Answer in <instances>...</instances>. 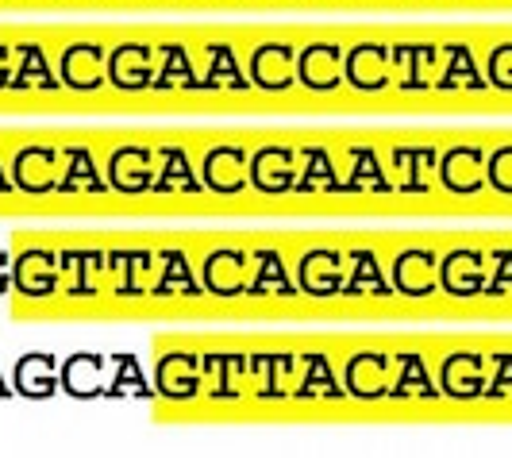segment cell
<instances>
[{
    "mask_svg": "<svg viewBox=\"0 0 512 458\" xmlns=\"http://www.w3.org/2000/svg\"><path fill=\"white\" fill-rule=\"evenodd\" d=\"M62 389L70 397H97L104 389V362L97 355H70L62 362Z\"/></svg>",
    "mask_w": 512,
    "mask_h": 458,
    "instance_id": "obj_26",
    "label": "cell"
},
{
    "mask_svg": "<svg viewBox=\"0 0 512 458\" xmlns=\"http://www.w3.org/2000/svg\"><path fill=\"white\" fill-rule=\"evenodd\" d=\"M486 185L501 197H512V143H501L486 154Z\"/></svg>",
    "mask_w": 512,
    "mask_h": 458,
    "instance_id": "obj_34",
    "label": "cell"
},
{
    "mask_svg": "<svg viewBox=\"0 0 512 458\" xmlns=\"http://www.w3.org/2000/svg\"><path fill=\"white\" fill-rule=\"evenodd\" d=\"M486 85L497 93H512V43H501V47L489 51Z\"/></svg>",
    "mask_w": 512,
    "mask_h": 458,
    "instance_id": "obj_36",
    "label": "cell"
},
{
    "mask_svg": "<svg viewBox=\"0 0 512 458\" xmlns=\"http://www.w3.org/2000/svg\"><path fill=\"white\" fill-rule=\"evenodd\" d=\"M247 166H251V158H247V151L239 143H216L205 154V166H201L205 178L201 181H205V189L220 193V197H235L243 185H251Z\"/></svg>",
    "mask_w": 512,
    "mask_h": 458,
    "instance_id": "obj_4",
    "label": "cell"
},
{
    "mask_svg": "<svg viewBox=\"0 0 512 458\" xmlns=\"http://www.w3.org/2000/svg\"><path fill=\"white\" fill-rule=\"evenodd\" d=\"M297 81L312 93H332L343 85V51L335 43H312L297 54Z\"/></svg>",
    "mask_w": 512,
    "mask_h": 458,
    "instance_id": "obj_11",
    "label": "cell"
},
{
    "mask_svg": "<svg viewBox=\"0 0 512 458\" xmlns=\"http://www.w3.org/2000/svg\"><path fill=\"white\" fill-rule=\"evenodd\" d=\"M489 281H486V293L489 297H509L512 293V251H493L489 255Z\"/></svg>",
    "mask_w": 512,
    "mask_h": 458,
    "instance_id": "obj_38",
    "label": "cell"
},
{
    "mask_svg": "<svg viewBox=\"0 0 512 458\" xmlns=\"http://www.w3.org/2000/svg\"><path fill=\"white\" fill-rule=\"evenodd\" d=\"M108 185L120 193H147L154 189V151L143 143H128L108 158Z\"/></svg>",
    "mask_w": 512,
    "mask_h": 458,
    "instance_id": "obj_9",
    "label": "cell"
},
{
    "mask_svg": "<svg viewBox=\"0 0 512 458\" xmlns=\"http://www.w3.org/2000/svg\"><path fill=\"white\" fill-rule=\"evenodd\" d=\"M393 397H436L432 378H428V366L420 355H401L393 362V385H389Z\"/></svg>",
    "mask_w": 512,
    "mask_h": 458,
    "instance_id": "obj_27",
    "label": "cell"
},
{
    "mask_svg": "<svg viewBox=\"0 0 512 458\" xmlns=\"http://www.w3.org/2000/svg\"><path fill=\"white\" fill-rule=\"evenodd\" d=\"M297 154L289 147H262L247 166V178L258 193H289L297 185Z\"/></svg>",
    "mask_w": 512,
    "mask_h": 458,
    "instance_id": "obj_14",
    "label": "cell"
},
{
    "mask_svg": "<svg viewBox=\"0 0 512 458\" xmlns=\"http://www.w3.org/2000/svg\"><path fill=\"white\" fill-rule=\"evenodd\" d=\"M158 393L170 401H193L201 393V362L193 355H166L158 362Z\"/></svg>",
    "mask_w": 512,
    "mask_h": 458,
    "instance_id": "obj_18",
    "label": "cell"
},
{
    "mask_svg": "<svg viewBox=\"0 0 512 458\" xmlns=\"http://www.w3.org/2000/svg\"><path fill=\"white\" fill-rule=\"evenodd\" d=\"M351 158V178H347V189H374V193H385L389 189V178H382V166H378V158H374V151L366 147H355V151L347 154Z\"/></svg>",
    "mask_w": 512,
    "mask_h": 458,
    "instance_id": "obj_28",
    "label": "cell"
},
{
    "mask_svg": "<svg viewBox=\"0 0 512 458\" xmlns=\"http://www.w3.org/2000/svg\"><path fill=\"white\" fill-rule=\"evenodd\" d=\"M4 189H8V181H4V178H0V193H4Z\"/></svg>",
    "mask_w": 512,
    "mask_h": 458,
    "instance_id": "obj_42",
    "label": "cell"
},
{
    "mask_svg": "<svg viewBox=\"0 0 512 458\" xmlns=\"http://www.w3.org/2000/svg\"><path fill=\"white\" fill-rule=\"evenodd\" d=\"M205 181L193 178L181 147H154V189L158 193H197Z\"/></svg>",
    "mask_w": 512,
    "mask_h": 458,
    "instance_id": "obj_21",
    "label": "cell"
},
{
    "mask_svg": "<svg viewBox=\"0 0 512 458\" xmlns=\"http://www.w3.org/2000/svg\"><path fill=\"white\" fill-rule=\"evenodd\" d=\"M297 278L308 297H335L343 289V255L339 251H308L301 258Z\"/></svg>",
    "mask_w": 512,
    "mask_h": 458,
    "instance_id": "obj_19",
    "label": "cell"
},
{
    "mask_svg": "<svg viewBox=\"0 0 512 458\" xmlns=\"http://www.w3.org/2000/svg\"><path fill=\"white\" fill-rule=\"evenodd\" d=\"M20 89H54L58 81L51 77V66H47V54L43 47H20V70H16V81Z\"/></svg>",
    "mask_w": 512,
    "mask_h": 458,
    "instance_id": "obj_29",
    "label": "cell"
},
{
    "mask_svg": "<svg viewBox=\"0 0 512 458\" xmlns=\"http://www.w3.org/2000/svg\"><path fill=\"white\" fill-rule=\"evenodd\" d=\"M343 81L362 93H382L393 81V51L378 47V43H359L343 62Z\"/></svg>",
    "mask_w": 512,
    "mask_h": 458,
    "instance_id": "obj_7",
    "label": "cell"
},
{
    "mask_svg": "<svg viewBox=\"0 0 512 458\" xmlns=\"http://www.w3.org/2000/svg\"><path fill=\"white\" fill-rule=\"evenodd\" d=\"M247 270H251V255L220 247L205 258V285L212 297H239L247 289Z\"/></svg>",
    "mask_w": 512,
    "mask_h": 458,
    "instance_id": "obj_17",
    "label": "cell"
},
{
    "mask_svg": "<svg viewBox=\"0 0 512 458\" xmlns=\"http://www.w3.org/2000/svg\"><path fill=\"white\" fill-rule=\"evenodd\" d=\"M486 378V358L474 351H455L439 366V393L451 401H478V397H486Z\"/></svg>",
    "mask_w": 512,
    "mask_h": 458,
    "instance_id": "obj_3",
    "label": "cell"
},
{
    "mask_svg": "<svg viewBox=\"0 0 512 458\" xmlns=\"http://www.w3.org/2000/svg\"><path fill=\"white\" fill-rule=\"evenodd\" d=\"M4 85H12V51L8 47H0V89Z\"/></svg>",
    "mask_w": 512,
    "mask_h": 458,
    "instance_id": "obj_40",
    "label": "cell"
},
{
    "mask_svg": "<svg viewBox=\"0 0 512 458\" xmlns=\"http://www.w3.org/2000/svg\"><path fill=\"white\" fill-rule=\"evenodd\" d=\"M297 81V51L285 43H262L251 54V85L266 93H285Z\"/></svg>",
    "mask_w": 512,
    "mask_h": 458,
    "instance_id": "obj_12",
    "label": "cell"
},
{
    "mask_svg": "<svg viewBox=\"0 0 512 458\" xmlns=\"http://www.w3.org/2000/svg\"><path fill=\"white\" fill-rule=\"evenodd\" d=\"M108 81L124 93H139L154 85V58L147 43H124L108 54Z\"/></svg>",
    "mask_w": 512,
    "mask_h": 458,
    "instance_id": "obj_13",
    "label": "cell"
},
{
    "mask_svg": "<svg viewBox=\"0 0 512 458\" xmlns=\"http://www.w3.org/2000/svg\"><path fill=\"white\" fill-rule=\"evenodd\" d=\"M436 58L439 51L432 43H405V47H393V81L397 89L405 93H420L428 85H436Z\"/></svg>",
    "mask_w": 512,
    "mask_h": 458,
    "instance_id": "obj_16",
    "label": "cell"
},
{
    "mask_svg": "<svg viewBox=\"0 0 512 458\" xmlns=\"http://www.w3.org/2000/svg\"><path fill=\"white\" fill-rule=\"evenodd\" d=\"M58 74H62V85H70L77 93H93L108 77V58L97 43H74L58 58Z\"/></svg>",
    "mask_w": 512,
    "mask_h": 458,
    "instance_id": "obj_10",
    "label": "cell"
},
{
    "mask_svg": "<svg viewBox=\"0 0 512 458\" xmlns=\"http://www.w3.org/2000/svg\"><path fill=\"white\" fill-rule=\"evenodd\" d=\"M486 397H493V401H512V355L489 358Z\"/></svg>",
    "mask_w": 512,
    "mask_h": 458,
    "instance_id": "obj_37",
    "label": "cell"
},
{
    "mask_svg": "<svg viewBox=\"0 0 512 458\" xmlns=\"http://www.w3.org/2000/svg\"><path fill=\"white\" fill-rule=\"evenodd\" d=\"M58 162H62V147L51 143H31L16 154L12 162V181L24 189V193H51L58 189Z\"/></svg>",
    "mask_w": 512,
    "mask_h": 458,
    "instance_id": "obj_6",
    "label": "cell"
},
{
    "mask_svg": "<svg viewBox=\"0 0 512 458\" xmlns=\"http://www.w3.org/2000/svg\"><path fill=\"white\" fill-rule=\"evenodd\" d=\"M351 262H355V266H351V281L343 285L347 293H362V289H370V297H385V293H389V285L382 281V274L374 270V255H370V251H355Z\"/></svg>",
    "mask_w": 512,
    "mask_h": 458,
    "instance_id": "obj_31",
    "label": "cell"
},
{
    "mask_svg": "<svg viewBox=\"0 0 512 458\" xmlns=\"http://www.w3.org/2000/svg\"><path fill=\"white\" fill-rule=\"evenodd\" d=\"M305 174L308 178H297V189H305V193H316V189H335V185H339V181H335L332 154L324 151V147H308L305 151Z\"/></svg>",
    "mask_w": 512,
    "mask_h": 458,
    "instance_id": "obj_30",
    "label": "cell"
},
{
    "mask_svg": "<svg viewBox=\"0 0 512 458\" xmlns=\"http://www.w3.org/2000/svg\"><path fill=\"white\" fill-rule=\"evenodd\" d=\"M58 278H62V266H58V255L47 251V247H31L24 255L16 258L12 266V281L16 289L31 297V301H43L58 289Z\"/></svg>",
    "mask_w": 512,
    "mask_h": 458,
    "instance_id": "obj_8",
    "label": "cell"
},
{
    "mask_svg": "<svg viewBox=\"0 0 512 458\" xmlns=\"http://www.w3.org/2000/svg\"><path fill=\"white\" fill-rule=\"evenodd\" d=\"M489 258L482 251H451V255L439 262V289L455 301H470V297H482L489 281Z\"/></svg>",
    "mask_w": 512,
    "mask_h": 458,
    "instance_id": "obj_2",
    "label": "cell"
},
{
    "mask_svg": "<svg viewBox=\"0 0 512 458\" xmlns=\"http://www.w3.org/2000/svg\"><path fill=\"white\" fill-rule=\"evenodd\" d=\"M208 85H231V89H243L251 81H243L239 66H235V54L228 47H212L208 51Z\"/></svg>",
    "mask_w": 512,
    "mask_h": 458,
    "instance_id": "obj_35",
    "label": "cell"
},
{
    "mask_svg": "<svg viewBox=\"0 0 512 458\" xmlns=\"http://www.w3.org/2000/svg\"><path fill=\"white\" fill-rule=\"evenodd\" d=\"M201 374L208 378V393H212L216 401H235V397H243L247 358L243 355H212V358H205Z\"/></svg>",
    "mask_w": 512,
    "mask_h": 458,
    "instance_id": "obj_23",
    "label": "cell"
},
{
    "mask_svg": "<svg viewBox=\"0 0 512 458\" xmlns=\"http://www.w3.org/2000/svg\"><path fill=\"white\" fill-rule=\"evenodd\" d=\"M439 154L436 147H397L393 151V170H397V189L405 193H428L432 189V174H436Z\"/></svg>",
    "mask_w": 512,
    "mask_h": 458,
    "instance_id": "obj_20",
    "label": "cell"
},
{
    "mask_svg": "<svg viewBox=\"0 0 512 458\" xmlns=\"http://www.w3.org/2000/svg\"><path fill=\"white\" fill-rule=\"evenodd\" d=\"M154 85H158V89H170V85L193 89V85H197V81H193V70H189L185 47H162V74H158Z\"/></svg>",
    "mask_w": 512,
    "mask_h": 458,
    "instance_id": "obj_32",
    "label": "cell"
},
{
    "mask_svg": "<svg viewBox=\"0 0 512 458\" xmlns=\"http://www.w3.org/2000/svg\"><path fill=\"white\" fill-rule=\"evenodd\" d=\"M58 189L62 193H101L104 189V181L97 178V166H93L89 147H62Z\"/></svg>",
    "mask_w": 512,
    "mask_h": 458,
    "instance_id": "obj_22",
    "label": "cell"
},
{
    "mask_svg": "<svg viewBox=\"0 0 512 458\" xmlns=\"http://www.w3.org/2000/svg\"><path fill=\"white\" fill-rule=\"evenodd\" d=\"M8 285H12V266H8V258L0 255V297H4Z\"/></svg>",
    "mask_w": 512,
    "mask_h": 458,
    "instance_id": "obj_41",
    "label": "cell"
},
{
    "mask_svg": "<svg viewBox=\"0 0 512 458\" xmlns=\"http://www.w3.org/2000/svg\"><path fill=\"white\" fill-rule=\"evenodd\" d=\"M393 289L401 297H432L439 289V258L428 247H409L393 258Z\"/></svg>",
    "mask_w": 512,
    "mask_h": 458,
    "instance_id": "obj_5",
    "label": "cell"
},
{
    "mask_svg": "<svg viewBox=\"0 0 512 458\" xmlns=\"http://www.w3.org/2000/svg\"><path fill=\"white\" fill-rule=\"evenodd\" d=\"M251 270H255V281H251V293H270V278H274V285H278V293L282 297H289L293 293V285L282 278V266H278V255H270V251H258V255H251Z\"/></svg>",
    "mask_w": 512,
    "mask_h": 458,
    "instance_id": "obj_33",
    "label": "cell"
},
{
    "mask_svg": "<svg viewBox=\"0 0 512 458\" xmlns=\"http://www.w3.org/2000/svg\"><path fill=\"white\" fill-rule=\"evenodd\" d=\"M343 385H347V393H351V397L378 401V397H385V393H389V385H393V358L374 355V351L355 355L351 362H347Z\"/></svg>",
    "mask_w": 512,
    "mask_h": 458,
    "instance_id": "obj_15",
    "label": "cell"
},
{
    "mask_svg": "<svg viewBox=\"0 0 512 458\" xmlns=\"http://www.w3.org/2000/svg\"><path fill=\"white\" fill-rule=\"evenodd\" d=\"M289 366L282 355H262L255 362V374H258V393L266 397L270 393V382H274V397H282L285 389H282V370Z\"/></svg>",
    "mask_w": 512,
    "mask_h": 458,
    "instance_id": "obj_39",
    "label": "cell"
},
{
    "mask_svg": "<svg viewBox=\"0 0 512 458\" xmlns=\"http://www.w3.org/2000/svg\"><path fill=\"white\" fill-rule=\"evenodd\" d=\"M62 382V370H58V362L51 355H27L20 358V366H16V389L24 393V397H51L54 389Z\"/></svg>",
    "mask_w": 512,
    "mask_h": 458,
    "instance_id": "obj_25",
    "label": "cell"
},
{
    "mask_svg": "<svg viewBox=\"0 0 512 458\" xmlns=\"http://www.w3.org/2000/svg\"><path fill=\"white\" fill-rule=\"evenodd\" d=\"M436 85L439 89H470V93L486 89V81L478 77V66H474V51L466 43L443 47V70L436 74Z\"/></svg>",
    "mask_w": 512,
    "mask_h": 458,
    "instance_id": "obj_24",
    "label": "cell"
},
{
    "mask_svg": "<svg viewBox=\"0 0 512 458\" xmlns=\"http://www.w3.org/2000/svg\"><path fill=\"white\" fill-rule=\"evenodd\" d=\"M486 147L478 143H459L439 158V181L455 197H474L486 189Z\"/></svg>",
    "mask_w": 512,
    "mask_h": 458,
    "instance_id": "obj_1",
    "label": "cell"
}]
</instances>
